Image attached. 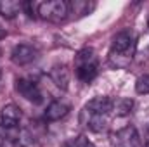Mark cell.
<instances>
[{
  "label": "cell",
  "instance_id": "cell-1",
  "mask_svg": "<svg viewBox=\"0 0 149 147\" xmlns=\"http://www.w3.org/2000/svg\"><path fill=\"white\" fill-rule=\"evenodd\" d=\"M135 35L130 30L120 31L118 35H114L111 43V52H109V62L111 66L116 68H127L130 64V61L134 59L135 54Z\"/></svg>",
  "mask_w": 149,
  "mask_h": 147
},
{
  "label": "cell",
  "instance_id": "cell-2",
  "mask_svg": "<svg viewBox=\"0 0 149 147\" xmlns=\"http://www.w3.org/2000/svg\"><path fill=\"white\" fill-rule=\"evenodd\" d=\"M74 69H76V76L83 83H90L99 74V61L95 50L90 47L78 50L74 55Z\"/></svg>",
  "mask_w": 149,
  "mask_h": 147
},
{
  "label": "cell",
  "instance_id": "cell-3",
  "mask_svg": "<svg viewBox=\"0 0 149 147\" xmlns=\"http://www.w3.org/2000/svg\"><path fill=\"white\" fill-rule=\"evenodd\" d=\"M70 16L68 12V2L64 0H50V2H38V17L50 21V23H61Z\"/></svg>",
  "mask_w": 149,
  "mask_h": 147
},
{
  "label": "cell",
  "instance_id": "cell-4",
  "mask_svg": "<svg viewBox=\"0 0 149 147\" xmlns=\"http://www.w3.org/2000/svg\"><path fill=\"white\" fill-rule=\"evenodd\" d=\"M16 90L30 102L33 104H42L43 102V94L38 88V85L35 81L28 80V78H17L16 80Z\"/></svg>",
  "mask_w": 149,
  "mask_h": 147
},
{
  "label": "cell",
  "instance_id": "cell-5",
  "mask_svg": "<svg viewBox=\"0 0 149 147\" xmlns=\"http://www.w3.org/2000/svg\"><path fill=\"white\" fill-rule=\"evenodd\" d=\"M111 142L116 147H139V132L135 126H123L111 135Z\"/></svg>",
  "mask_w": 149,
  "mask_h": 147
},
{
  "label": "cell",
  "instance_id": "cell-6",
  "mask_svg": "<svg viewBox=\"0 0 149 147\" xmlns=\"http://www.w3.org/2000/svg\"><path fill=\"white\" fill-rule=\"evenodd\" d=\"M37 57H38V50L33 45H30V43H19V45H16V47L12 49V52H10V59H12V62L17 64V66H28V64H31Z\"/></svg>",
  "mask_w": 149,
  "mask_h": 147
},
{
  "label": "cell",
  "instance_id": "cell-7",
  "mask_svg": "<svg viewBox=\"0 0 149 147\" xmlns=\"http://www.w3.org/2000/svg\"><path fill=\"white\" fill-rule=\"evenodd\" d=\"M80 121H81V125L83 126H87L88 130H92V132H104L106 128H108V116L106 114H95V112H90V111H87L83 107L81 111V114H80Z\"/></svg>",
  "mask_w": 149,
  "mask_h": 147
},
{
  "label": "cell",
  "instance_id": "cell-8",
  "mask_svg": "<svg viewBox=\"0 0 149 147\" xmlns=\"http://www.w3.org/2000/svg\"><path fill=\"white\" fill-rule=\"evenodd\" d=\"M21 119V109L16 104H7L0 111V125L5 130H16Z\"/></svg>",
  "mask_w": 149,
  "mask_h": 147
},
{
  "label": "cell",
  "instance_id": "cell-9",
  "mask_svg": "<svg viewBox=\"0 0 149 147\" xmlns=\"http://www.w3.org/2000/svg\"><path fill=\"white\" fill-rule=\"evenodd\" d=\"M85 109L90 111V112H95V114H109L113 111V99L111 97H104V95H99V97H94L92 101L87 102Z\"/></svg>",
  "mask_w": 149,
  "mask_h": 147
},
{
  "label": "cell",
  "instance_id": "cell-10",
  "mask_svg": "<svg viewBox=\"0 0 149 147\" xmlns=\"http://www.w3.org/2000/svg\"><path fill=\"white\" fill-rule=\"evenodd\" d=\"M50 80L61 88V90H68L70 87V69L68 66L64 64H56L52 69H50Z\"/></svg>",
  "mask_w": 149,
  "mask_h": 147
},
{
  "label": "cell",
  "instance_id": "cell-11",
  "mask_svg": "<svg viewBox=\"0 0 149 147\" xmlns=\"http://www.w3.org/2000/svg\"><path fill=\"white\" fill-rule=\"evenodd\" d=\"M68 112H70V104H66L63 101H54L45 109V119L47 121H59Z\"/></svg>",
  "mask_w": 149,
  "mask_h": 147
},
{
  "label": "cell",
  "instance_id": "cell-12",
  "mask_svg": "<svg viewBox=\"0 0 149 147\" xmlns=\"http://www.w3.org/2000/svg\"><path fill=\"white\" fill-rule=\"evenodd\" d=\"M94 9H95V3L87 2V0H71V2H68V12L73 14V16H76V17L87 16V14H90Z\"/></svg>",
  "mask_w": 149,
  "mask_h": 147
},
{
  "label": "cell",
  "instance_id": "cell-13",
  "mask_svg": "<svg viewBox=\"0 0 149 147\" xmlns=\"http://www.w3.org/2000/svg\"><path fill=\"white\" fill-rule=\"evenodd\" d=\"M23 10V2L16 0H0V16L5 19H14Z\"/></svg>",
  "mask_w": 149,
  "mask_h": 147
},
{
  "label": "cell",
  "instance_id": "cell-14",
  "mask_svg": "<svg viewBox=\"0 0 149 147\" xmlns=\"http://www.w3.org/2000/svg\"><path fill=\"white\" fill-rule=\"evenodd\" d=\"M134 111V101L127 99V97H120V99H113V114L116 116H128Z\"/></svg>",
  "mask_w": 149,
  "mask_h": 147
},
{
  "label": "cell",
  "instance_id": "cell-15",
  "mask_svg": "<svg viewBox=\"0 0 149 147\" xmlns=\"http://www.w3.org/2000/svg\"><path fill=\"white\" fill-rule=\"evenodd\" d=\"M135 92L141 94V95L149 94V74H142V76L137 78V81H135Z\"/></svg>",
  "mask_w": 149,
  "mask_h": 147
},
{
  "label": "cell",
  "instance_id": "cell-16",
  "mask_svg": "<svg viewBox=\"0 0 149 147\" xmlns=\"http://www.w3.org/2000/svg\"><path fill=\"white\" fill-rule=\"evenodd\" d=\"M64 147H95V146H94L87 137L78 135V137H74V139H71V140H68Z\"/></svg>",
  "mask_w": 149,
  "mask_h": 147
},
{
  "label": "cell",
  "instance_id": "cell-17",
  "mask_svg": "<svg viewBox=\"0 0 149 147\" xmlns=\"http://www.w3.org/2000/svg\"><path fill=\"white\" fill-rule=\"evenodd\" d=\"M23 10L28 14V17H38V2H23Z\"/></svg>",
  "mask_w": 149,
  "mask_h": 147
},
{
  "label": "cell",
  "instance_id": "cell-18",
  "mask_svg": "<svg viewBox=\"0 0 149 147\" xmlns=\"http://www.w3.org/2000/svg\"><path fill=\"white\" fill-rule=\"evenodd\" d=\"M12 132H16V130H5V128L0 125V147H5L7 142L16 140V139L12 137Z\"/></svg>",
  "mask_w": 149,
  "mask_h": 147
},
{
  "label": "cell",
  "instance_id": "cell-19",
  "mask_svg": "<svg viewBox=\"0 0 149 147\" xmlns=\"http://www.w3.org/2000/svg\"><path fill=\"white\" fill-rule=\"evenodd\" d=\"M5 37H7V31H5V28L0 24V40H2V38H5Z\"/></svg>",
  "mask_w": 149,
  "mask_h": 147
},
{
  "label": "cell",
  "instance_id": "cell-20",
  "mask_svg": "<svg viewBox=\"0 0 149 147\" xmlns=\"http://www.w3.org/2000/svg\"><path fill=\"white\" fill-rule=\"evenodd\" d=\"M148 26H149V16H148Z\"/></svg>",
  "mask_w": 149,
  "mask_h": 147
},
{
  "label": "cell",
  "instance_id": "cell-21",
  "mask_svg": "<svg viewBox=\"0 0 149 147\" xmlns=\"http://www.w3.org/2000/svg\"><path fill=\"white\" fill-rule=\"evenodd\" d=\"M0 78H2V69H0Z\"/></svg>",
  "mask_w": 149,
  "mask_h": 147
}]
</instances>
